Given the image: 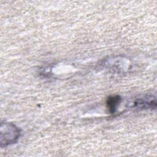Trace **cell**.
<instances>
[{"instance_id":"1","label":"cell","mask_w":157,"mask_h":157,"mask_svg":"<svg viewBox=\"0 0 157 157\" xmlns=\"http://www.w3.org/2000/svg\"><path fill=\"white\" fill-rule=\"evenodd\" d=\"M20 136V129L14 124L2 122L0 131V145L2 148L15 143Z\"/></svg>"},{"instance_id":"2","label":"cell","mask_w":157,"mask_h":157,"mask_svg":"<svg viewBox=\"0 0 157 157\" xmlns=\"http://www.w3.org/2000/svg\"><path fill=\"white\" fill-rule=\"evenodd\" d=\"M121 98L118 95H113L109 96L107 99V107L110 113H114L120 104Z\"/></svg>"},{"instance_id":"3","label":"cell","mask_w":157,"mask_h":157,"mask_svg":"<svg viewBox=\"0 0 157 157\" xmlns=\"http://www.w3.org/2000/svg\"><path fill=\"white\" fill-rule=\"evenodd\" d=\"M135 106L140 109H148L156 107V102L152 99H147L145 98L138 99L134 102Z\"/></svg>"}]
</instances>
